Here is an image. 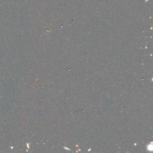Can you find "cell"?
<instances>
[{
    "instance_id": "cell-1",
    "label": "cell",
    "mask_w": 153,
    "mask_h": 153,
    "mask_svg": "<svg viewBox=\"0 0 153 153\" xmlns=\"http://www.w3.org/2000/svg\"><path fill=\"white\" fill-rule=\"evenodd\" d=\"M148 147H149V148H148V150H150V151L152 150V144L149 145Z\"/></svg>"
}]
</instances>
